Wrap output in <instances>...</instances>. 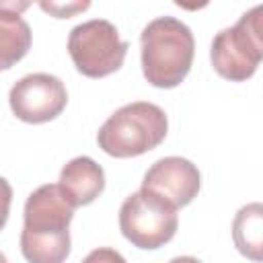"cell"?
<instances>
[{
  "mask_svg": "<svg viewBox=\"0 0 263 263\" xmlns=\"http://www.w3.org/2000/svg\"><path fill=\"white\" fill-rule=\"evenodd\" d=\"M35 0H0V10H8L14 14H23Z\"/></svg>",
  "mask_w": 263,
  "mask_h": 263,
  "instance_id": "cell-14",
  "label": "cell"
},
{
  "mask_svg": "<svg viewBox=\"0 0 263 263\" xmlns=\"http://www.w3.org/2000/svg\"><path fill=\"white\" fill-rule=\"evenodd\" d=\"M39 8L53 18H72L90 8L92 0H37Z\"/></svg>",
  "mask_w": 263,
  "mask_h": 263,
  "instance_id": "cell-13",
  "label": "cell"
},
{
  "mask_svg": "<svg viewBox=\"0 0 263 263\" xmlns=\"http://www.w3.org/2000/svg\"><path fill=\"white\" fill-rule=\"evenodd\" d=\"M168 132L166 113L148 101L117 109L99 129V148L113 158H132L154 150Z\"/></svg>",
  "mask_w": 263,
  "mask_h": 263,
  "instance_id": "cell-3",
  "label": "cell"
},
{
  "mask_svg": "<svg viewBox=\"0 0 263 263\" xmlns=\"http://www.w3.org/2000/svg\"><path fill=\"white\" fill-rule=\"evenodd\" d=\"M179 226L177 208L154 191H140L125 197L119 208L121 234L138 249L154 251L173 240Z\"/></svg>",
  "mask_w": 263,
  "mask_h": 263,
  "instance_id": "cell-4",
  "label": "cell"
},
{
  "mask_svg": "<svg viewBox=\"0 0 263 263\" xmlns=\"http://www.w3.org/2000/svg\"><path fill=\"white\" fill-rule=\"evenodd\" d=\"M142 187L158 193L179 210L189 205L197 197L201 187V175L191 160L181 156H166L156 160L146 171Z\"/></svg>",
  "mask_w": 263,
  "mask_h": 263,
  "instance_id": "cell-7",
  "label": "cell"
},
{
  "mask_svg": "<svg viewBox=\"0 0 263 263\" xmlns=\"http://www.w3.org/2000/svg\"><path fill=\"white\" fill-rule=\"evenodd\" d=\"M68 53L82 76L105 78L123 66L127 41L119 37L113 23L92 18L70 31Z\"/></svg>",
  "mask_w": 263,
  "mask_h": 263,
  "instance_id": "cell-5",
  "label": "cell"
},
{
  "mask_svg": "<svg viewBox=\"0 0 263 263\" xmlns=\"http://www.w3.org/2000/svg\"><path fill=\"white\" fill-rule=\"evenodd\" d=\"M58 183L76 208L88 205L105 189V171L90 156H76L64 164Z\"/></svg>",
  "mask_w": 263,
  "mask_h": 263,
  "instance_id": "cell-9",
  "label": "cell"
},
{
  "mask_svg": "<svg viewBox=\"0 0 263 263\" xmlns=\"http://www.w3.org/2000/svg\"><path fill=\"white\" fill-rule=\"evenodd\" d=\"M236 29L245 37L247 45L255 51V55L263 60V4H257L251 10H247L238 18Z\"/></svg>",
  "mask_w": 263,
  "mask_h": 263,
  "instance_id": "cell-12",
  "label": "cell"
},
{
  "mask_svg": "<svg viewBox=\"0 0 263 263\" xmlns=\"http://www.w3.org/2000/svg\"><path fill=\"white\" fill-rule=\"evenodd\" d=\"M76 205L60 183L35 189L23 210L21 253L31 263H62L70 255V222Z\"/></svg>",
  "mask_w": 263,
  "mask_h": 263,
  "instance_id": "cell-1",
  "label": "cell"
},
{
  "mask_svg": "<svg viewBox=\"0 0 263 263\" xmlns=\"http://www.w3.org/2000/svg\"><path fill=\"white\" fill-rule=\"evenodd\" d=\"M142 72L156 88L179 86L191 70L195 39L191 29L175 16L150 21L142 35Z\"/></svg>",
  "mask_w": 263,
  "mask_h": 263,
  "instance_id": "cell-2",
  "label": "cell"
},
{
  "mask_svg": "<svg viewBox=\"0 0 263 263\" xmlns=\"http://www.w3.org/2000/svg\"><path fill=\"white\" fill-rule=\"evenodd\" d=\"M210 60H212L214 70L230 82L249 80L261 62L255 55V51L247 45L245 37L236 29V25L222 29L214 37L212 49H210Z\"/></svg>",
  "mask_w": 263,
  "mask_h": 263,
  "instance_id": "cell-8",
  "label": "cell"
},
{
  "mask_svg": "<svg viewBox=\"0 0 263 263\" xmlns=\"http://www.w3.org/2000/svg\"><path fill=\"white\" fill-rule=\"evenodd\" d=\"M12 113L25 123H45L55 119L68 103V92L58 76L35 72L16 80L8 92Z\"/></svg>",
  "mask_w": 263,
  "mask_h": 263,
  "instance_id": "cell-6",
  "label": "cell"
},
{
  "mask_svg": "<svg viewBox=\"0 0 263 263\" xmlns=\"http://www.w3.org/2000/svg\"><path fill=\"white\" fill-rule=\"evenodd\" d=\"M179 8L183 10H189V12H195V10H201L210 4V0H173Z\"/></svg>",
  "mask_w": 263,
  "mask_h": 263,
  "instance_id": "cell-15",
  "label": "cell"
},
{
  "mask_svg": "<svg viewBox=\"0 0 263 263\" xmlns=\"http://www.w3.org/2000/svg\"><path fill=\"white\" fill-rule=\"evenodd\" d=\"M232 240L242 257L263 261V203L253 201L236 212L232 220Z\"/></svg>",
  "mask_w": 263,
  "mask_h": 263,
  "instance_id": "cell-10",
  "label": "cell"
},
{
  "mask_svg": "<svg viewBox=\"0 0 263 263\" xmlns=\"http://www.w3.org/2000/svg\"><path fill=\"white\" fill-rule=\"evenodd\" d=\"M31 47V29L21 14L0 10V68L8 70L27 55Z\"/></svg>",
  "mask_w": 263,
  "mask_h": 263,
  "instance_id": "cell-11",
  "label": "cell"
}]
</instances>
